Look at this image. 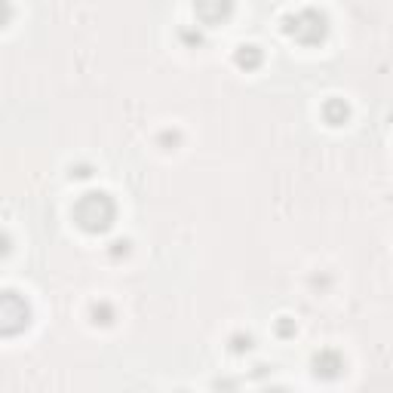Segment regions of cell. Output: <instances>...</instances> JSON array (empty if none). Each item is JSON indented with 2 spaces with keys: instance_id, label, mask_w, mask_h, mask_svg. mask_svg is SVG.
Returning <instances> with one entry per match:
<instances>
[{
  "instance_id": "obj_1",
  "label": "cell",
  "mask_w": 393,
  "mask_h": 393,
  "mask_svg": "<svg viewBox=\"0 0 393 393\" xmlns=\"http://www.w3.org/2000/svg\"><path fill=\"white\" fill-rule=\"evenodd\" d=\"M114 218V206L104 194H87L77 206V221H80L87 231H104Z\"/></svg>"
},
{
  "instance_id": "obj_2",
  "label": "cell",
  "mask_w": 393,
  "mask_h": 393,
  "mask_svg": "<svg viewBox=\"0 0 393 393\" xmlns=\"http://www.w3.org/2000/svg\"><path fill=\"white\" fill-rule=\"evenodd\" d=\"M28 323V307L12 292L0 295V332H19Z\"/></svg>"
},
{
  "instance_id": "obj_3",
  "label": "cell",
  "mask_w": 393,
  "mask_h": 393,
  "mask_svg": "<svg viewBox=\"0 0 393 393\" xmlns=\"http://www.w3.org/2000/svg\"><path fill=\"white\" fill-rule=\"evenodd\" d=\"M292 34L295 37H298V41H301V37H304V43H307V34H304V31H313V34H311V43H317L319 41V37H323V16H317V12H301V16L298 19H292Z\"/></svg>"
},
{
  "instance_id": "obj_4",
  "label": "cell",
  "mask_w": 393,
  "mask_h": 393,
  "mask_svg": "<svg viewBox=\"0 0 393 393\" xmlns=\"http://www.w3.org/2000/svg\"><path fill=\"white\" fill-rule=\"evenodd\" d=\"M194 10L203 22H218L231 12V0H194Z\"/></svg>"
},
{
  "instance_id": "obj_5",
  "label": "cell",
  "mask_w": 393,
  "mask_h": 393,
  "mask_svg": "<svg viewBox=\"0 0 393 393\" xmlns=\"http://www.w3.org/2000/svg\"><path fill=\"white\" fill-rule=\"evenodd\" d=\"M249 52H240V58H237V62L240 65H258V52H255L252 47H246Z\"/></svg>"
},
{
  "instance_id": "obj_6",
  "label": "cell",
  "mask_w": 393,
  "mask_h": 393,
  "mask_svg": "<svg viewBox=\"0 0 393 393\" xmlns=\"http://www.w3.org/2000/svg\"><path fill=\"white\" fill-rule=\"evenodd\" d=\"M6 19H10V6H6V3H3V0H0V25H3V22H6Z\"/></svg>"
}]
</instances>
